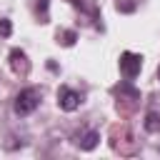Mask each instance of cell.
<instances>
[{
  "mask_svg": "<svg viewBox=\"0 0 160 160\" xmlns=\"http://www.w3.org/2000/svg\"><path fill=\"white\" fill-rule=\"evenodd\" d=\"M38 105H40V90L38 88H25L15 98V112L18 115H30Z\"/></svg>",
  "mask_w": 160,
  "mask_h": 160,
  "instance_id": "1",
  "label": "cell"
},
{
  "mask_svg": "<svg viewBox=\"0 0 160 160\" xmlns=\"http://www.w3.org/2000/svg\"><path fill=\"white\" fill-rule=\"evenodd\" d=\"M140 68H142V58L135 55V52H122L120 55V72L125 80H135L140 75Z\"/></svg>",
  "mask_w": 160,
  "mask_h": 160,
  "instance_id": "2",
  "label": "cell"
},
{
  "mask_svg": "<svg viewBox=\"0 0 160 160\" xmlns=\"http://www.w3.org/2000/svg\"><path fill=\"white\" fill-rule=\"evenodd\" d=\"M80 102H82V95L78 90H72L68 85H60V90H58V105H60V110L72 112V110L80 108Z\"/></svg>",
  "mask_w": 160,
  "mask_h": 160,
  "instance_id": "3",
  "label": "cell"
},
{
  "mask_svg": "<svg viewBox=\"0 0 160 160\" xmlns=\"http://www.w3.org/2000/svg\"><path fill=\"white\" fill-rule=\"evenodd\" d=\"M10 65H12V70L18 72V75H28V70H30V62H28V58H25V52L22 50H10Z\"/></svg>",
  "mask_w": 160,
  "mask_h": 160,
  "instance_id": "4",
  "label": "cell"
},
{
  "mask_svg": "<svg viewBox=\"0 0 160 160\" xmlns=\"http://www.w3.org/2000/svg\"><path fill=\"white\" fill-rule=\"evenodd\" d=\"M78 148L80 150H92L98 142H100V132L98 130H85V132H78Z\"/></svg>",
  "mask_w": 160,
  "mask_h": 160,
  "instance_id": "5",
  "label": "cell"
},
{
  "mask_svg": "<svg viewBox=\"0 0 160 160\" xmlns=\"http://www.w3.org/2000/svg\"><path fill=\"white\" fill-rule=\"evenodd\" d=\"M75 40H78V32H75V30H60V32H58V42H62V45H68V48H70Z\"/></svg>",
  "mask_w": 160,
  "mask_h": 160,
  "instance_id": "6",
  "label": "cell"
},
{
  "mask_svg": "<svg viewBox=\"0 0 160 160\" xmlns=\"http://www.w3.org/2000/svg\"><path fill=\"white\" fill-rule=\"evenodd\" d=\"M145 130H148V132H158V130H160V118H158L155 112H148V118H145Z\"/></svg>",
  "mask_w": 160,
  "mask_h": 160,
  "instance_id": "7",
  "label": "cell"
},
{
  "mask_svg": "<svg viewBox=\"0 0 160 160\" xmlns=\"http://www.w3.org/2000/svg\"><path fill=\"white\" fill-rule=\"evenodd\" d=\"M48 0H35V15L40 18V22H48Z\"/></svg>",
  "mask_w": 160,
  "mask_h": 160,
  "instance_id": "8",
  "label": "cell"
},
{
  "mask_svg": "<svg viewBox=\"0 0 160 160\" xmlns=\"http://www.w3.org/2000/svg\"><path fill=\"white\" fill-rule=\"evenodd\" d=\"M10 32H12V22L8 18H2L0 20V38H10Z\"/></svg>",
  "mask_w": 160,
  "mask_h": 160,
  "instance_id": "9",
  "label": "cell"
},
{
  "mask_svg": "<svg viewBox=\"0 0 160 160\" xmlns=\"http://www.w3.org/2000/svg\"><path fill=\"white\" fill-rule=\"evenodd\" d=\"M158 78H160V68H158Z\"/></svg>",
  "mask_w": 160,
  "mask_h": 160,
  "instance_id": "10",
  "label": "cell"
}]
</instances>
